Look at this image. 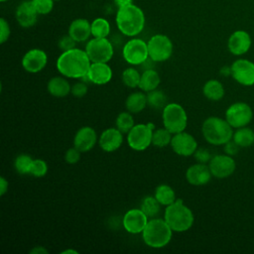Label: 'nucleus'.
I'll use <instances>...</instances> for the list:
<instances>
[{"label": "nucleus", "instance_id": "1", "mask_svg": "<svg viewBox=\"0 0 254 254\" xmlns=\"http://www.w3.org/2000/svg\"><path fill=\"white\" fill-rule=\"evenodd\" d=\"M90 64L91 62L85 50L76 48L63 52L57 61V68L60 73L69 78H82L87 74Z\"/></svg>", "mask_w": 254, "mask_h": 254}, {"label": "nucleus", "instance_id": "2", "mask_svg": "<svg viewBox=\"0 0 254 254\" xmlns=\"http://www.w3.org/2000/svg\"><path fill=\"white\" fill-rule=\"evenodd\" d=\"M115 22L118 30L127 37L139 35L145 27V14L135 4L127 3L118 7Z\"/></svg>", "mask_w": 254, "mask_h": 254}, {"label": "nucleus", "instance_id": "3", "mask_svg": "<svg viewBox=\"0 0 254 254\" xmlns=\"http://www.w3.org/2000/svg\"><path fill=\"white\" fill-rule=\"evenodd\" d=\"M164 219L175 232L189 230L194 221L193 213L181 198H177L165 209Z\"/></svg>", "mask_w": 254, "mask_h": 254}, {"label": "nucleus", "instance_id": "4", "mask_svg": "<svg viewBox=\"0 0 254 254\" xmlns=\"http://www.w3.org/2000/svg\"><path fill=\"white\" fill-rule=\"evenodd\" d=\"M204 139L211 145H224L233 137V131L226 119L211 116L206 118L201 127Z\"/></svg>", "mask_w": 254, "mask_h": 254}, {"label": "nucleus", "instance_id": "5", "mask_svg": "<svg viewBox=\"0 0 254 254\" xmlns=\"http://www.w3.org/2000/svg\"><path fill=\"white\" fill-rule=\"evenodd\" d=\"M173 230L163 218H151L142 232L146 245L152 248L165 247L172 238Z\"/></svg>", "mask_w": 254, "mask_h": 254}, {"label": "nucleus", "instance_id": "6", "mask_svg": "<svg viewBox=\"0 0 254 254\" xmlns=\"http://www.w3.org/2000/svg\"><path fill=\"white\" fill-rule=\"evenodd\" d=\"M163 124L172 134L185 131L188 125V115L186 110L179 103H169L163 108Z\"/></svg>", "mask_w": 254, "mask_h": 254}, {"label": "nucleus", "instance_id": "7", "mask_svg": "<svg viewBox=\"0 0 254 254\" xmlns=\"http://www.w3.org/2000/svg\"><path fill=\"white\" fill-rule=\"evenodd\" d=\"M154 124H135L127 133V143L135 151H144L152 144Z\"/></svg>", "mask_w": 254, "mask_h": 254}, {"label": "nucleus", "instance_id": "8", "mask_svg": "<svg viewBox=\"0 0 254 254\" xmlns=\"http://www.w3.org/2000/svg\"><path fill=\"white\" fill-rule=\"evenodd\" d=\"M85 52L91 63H108L114 54L113 46L107 38H93L85 46Z\"/></svg>", "mask_w": 254, "mask_h": 254}, {"label": "nucleus", "instance_id": "9", "mask_svg": "<svg viewBox=\"0 0 254 254\" xmlns=\"http://www.w3.org/2000/svg\"><path fill=\"white\" fill-rule=\"evenodd\" d=\"M147 46L149 58L157 63L169 60L173 54V43L168 36L163 34L154 35L147 42Z\"/></svg>", "mask_w": 254, "mask_h": 254}, {"label": "nucleus", "instance_id": "10", "mask_svg": "<svg viewBox=\"0 0 254 254\" xmlns=\"http://www.w3.org/2000/svg\"><path fill=\"white\" fill-rule=\"evenodd\" d=\"M122 55L128 64L140 65L149 58L147 43L142 39H131L124 45Z\"/></svg>", "mask_w": 254, "mask_h": 254}, {"label": "nucleus", "instance_id": "11", "mask_svg": "<svg viewBox=\"0 0 254 254\" xmlns=\"http://www.w3.org/2000/svg\"><path fill=\"white\" fill-rule=\"evenodd\" d=\"M252 109L244 102H236L230 105L225 112V119L232 128L246 126L252 120Z\"/></svg>", "mask_w": 254, "mask_h": 254}, {"label": "nucleus", "instance_id": "12", "mask_svg": "<svg viewBox=\"0 0 254 254\" xmlns=\"http://www.w3.org/2000/svg\"><path fill=\"white\" fill-rule=\"evenodd\" d=\"M170 145L176 154L183 157L193 155L197 149V143L193 136L185 131L174 134Z\"/></svg>", "mask_w": 254, "mask_h": 254}, {"label": "nucleus", "instance_id": "13", "mask_svg": "<svg viewBox=\"0 0 254 254\" xmlns=\"http://www.w3.org/2000/svg\"><path fill=\"white\" fill-rule=\"evenodd\" d=\"M211 175L217 179H224L235 171V162L228 155H215L208 163Z\"/></svg>", "mask_w": 254, "mask_h": 254}, {"label": "nucleus", "instance_id": "14", "mask_svg": "<svg viewBox=\"0 0 254 254\" xmlns=\"http://www.w3.org/2000/svg\"><path fill=\"white\" fill-rule=\"evenodd\" d=\"M232 77L243 85L254 84V64L248 60L240 59L231 64Z\"/></svg>", "mask_w": 254, "mask_h": 254}, {"label": "nucleus", "instance_id": "15", "mask_svg": "<svg viewBox=\"0 0 254 254\" xmlns=\"http://www.w3.org/2000/svg\"><path fill=\"white\" fill-rule=\"evenodd\" d=\"M148 216L141 208H133L128 210L123 216V226L125 230L131 234L142 233L148 223Z\"/></svg>", "mask_w": 254, "mask_h": 254}, {"label": "nucleus", "instance_id": "16", "mask_svg": "<svg viewBox=\"0 0 254 254\" xmlns=\"http://www.w3.org/2000/svg\"><path fill=\"white\" fill-rule=\"evenodd\" d=\"M48 63L47 54L40 49H32L28 51L22 59V66L30 73L41 71Z\"/></svg>", "mask_w": 254, "mask_h": 254}, {"label": "nucleus", "instance_id": "17", "mask_svg": "<svg viewBox=\"0 0 254 254\" xmlns=\"http://www.w3.org/2000/svg\"><path fill=\"white\" fill-rule=\"evenodd\" d=\"M251 43V37L246 31L237 30L230 35L227 47L232 55L241 56L249 51Z\"/></svg>", "mask_w": 254, "mask_h": 254}, {"label": "nucleus", "instance_id": "18", "mask_svg": "<svg viewBox=\"0 0 254 254\" xmlns=\"http://www.w3.org/2000/svg\"><path fill=\"white\" fill-rule=\"evenodd\" d=\"M97 141V134L92 127L83 126L77 130L73 138V146L81 153L90 151Z\"/></svg>", "mask_w": 254, "mask_h": 254}, {"label": "nucleus", "instance_id": "19", "mask_svg": "<svg viewBox=\"0 0 254 254\" xmlns=\"http://www.w3.org/2000/svg\"><path fill=\"white\" fill-rule=\"evenodd\" d=\"M123 133L117 128H108L104 130L98 139L100 148L107 153L119 149L123 143Z\"/></svg>", "mask_w": 254, "mask_h": 254}, {"label": "nucleus", "instance_id": "20", "mask_svg": "<svg viewBox=\"0 0 254 254\" xmlns=\"http://www.w3.org/2000/svg\"><path fill=\"white\" fill-rule=\"evenodd\" d=\"M38 13L35 10L32 1L30 0H25L22 1L17 9H16V20L18 22V24L22 27V28H31L33 27L38 19Z\"/></svg>", "mask_w": 254, "mask_h": 254}, {"label": "nucleus", "instance_id": "21", "mask_svg": "<svg viewBox=\"0 0 254 254\" xmlns=\"http://www.w3.org/2000/svg\"><path fill=\"white\" fill-rule=\"evenodd\" d=\"M211 172L209 167L205 164L197 163L188 168L186 172V179L190 185L192 186H204L211 178Z\"/></svg>", "mask_w": 254, "mask_h": 254}, {"label": "nucleus", "instance_id": "22", "mask_svg": "<svg viewBox=\"0 0 254 254\" xmlns=\"http://www.w3.org/2000/svg\"><path fill=\"white\" fill-rule=\"evenodd\" d=\"M87 76L89 82L97 85L106 84L112 78V69L107 63H91Z\"/></svg>", "mask_w": 254, "mask_h": 254}, {"label": "nucleus", "instance_id": "23", "mask_svg": "<svg viewBox=\"0 0 254 254\" xmlns=\"http://www.w3.org/2000/svg\"><path fill=\"white\" fill-rule=\"evenodd\" d=\"M67 34L76 43L85 42L91 35V23L83 18L75 19L70 23Z\"/></svg>", "mask_w": 254, "mask_h": 254}, {"label": "nucleus", "instance_id": "24", "mask_svg": "<svg viewBox=\"0 0 254 254\" xmlns=\"http://www.w3.org/2000/svg\"><path fill=\"white\" fill-rule=\"evenodd\" d=\"M48 91L51 95L55 97H65L69 92H71V86L69 82L62 76L52 77L47 85Z\"/></svg>", "mask_w": 254, "mask_h": 254}, {"label": "nucleus", "instance_id": "25", "mask_svg": "<svg viewBox=\"0 0 254 254\" xmlns=\"http://www.w3.org/2000/svg\"><path fill=\"white\" fill-rule=\"evenodd\" d=\"M160 82H161L160 75L154 68L146 69L141 73L139 88H141L143 91L149 92L157 89Z\"/></svg>", "mask_w": 254, "mask_h": 254}, {"label": "nucleus", "instance_id": "26", "mask_svg": "<svg viewBox=\"0 0 254 254\" xmlns=\"http://www.w3.org/2000/svg\"><path fill=\"white\" fill-rule=\"evenodd\" d=\"M146 105H148L147 103V94H144L143 92H133L131 93L125 101V106L127 111L131 112V113H139L141 112Z\"/></svg>", "mask_w": 254, "mask_h": 254}, {"label": "nucleus", "instance_id": "27", "mask_svg": "<svg viewBox=\"0 0 254 254\" xmlns=\"http://www.w3.org/2000/svg\"><path fill=\"white\" fill-rule=\"evenodd\" d=\"M203 95L212 101L220 100L224 95V88L220 81L216 79L207 80L202 87Z\"/></svg>", "mask_w": 254, "mask_h": 254}, {"label": "nucleus", "instance_id": "28", "mask_svg": "<svg viewBox=\"0 0 254 254\" xmlns=\"http://www.w3.org/2000/svg\"><path fill=\"white\" fill-rule=\"evenodd\" d=\"M154 196L161 203V205H166V206L172 204L177 199L175 190H173V188H171L168 185L158 186L155 190Z\"/></svg>", "mask_w": 254, "mask_h": 254}, {"label": "nucleus", "instance_id": "29", "mask_svg": "<svg viewBox=\"0 0 254 254\" xmlns=\"http://www.w3.org/2000/svg\"><path fill=\"white\" fill-rule=\"evenodd\" d=\"M232 139L239 147H249L254 143V131L245 126L238 128Z\"/></svg>", "mask_w": 254, "mask_h": 254}, {"label": "nucleus", "instance_id": "30", "mask_svg": "<svg viewBox=\"0 0 254 254\" xmlns=\"http://www.w3.org/2000/svg\"><path fill=\"white\" fill-rule=\"evenodd\" d=\"M110 33V24L104 18H96L91 22V35L93 38H107Z\"/></svg>", "mask_w": 254, "mask_h": 254}, {"label": "nucleus", "instance_id": "31", "mask_svg": "<svg viewBox=\"0 0 254 254\" xmlns=\"http://www.w3.org/2000/svg\"><path fill=\"white\" fill-rule=\"evenodd\" d=\"M160 205L161 203L157 200L155 196L148 195L143 198L140 208L149 218H154L160 212Z\"/></svg>", "mask_w": 254, "mask_h": 254}, {"label": "nucleus", "instance_id": "32", "mask_svg": "<svg viewBox=\"0 0 254 254\" xmlns=\"http://www.w3.org/2000/svg\"><path fill=\"white\" fill-rule=\"evenodd\" d=\"M174 134H172L168 129L164 128H159L154 130L153 132V137H152V144L155 147L158 148H164L168 145L171 144L172 137Z\"/></svg>", "mask_w": 254, "mask_h": 254}, {"label": "nucleus", "instance_id": "33", "mask_svg": "<svg viewBox=\"0 0 254 254\" xmlns=\"http://www.w3.org/2000/svg\"><path fill=\"white\" fill-rule=\"evenodd\" d=\"M147 103L154 109H161L167 105V96L162 90H152L147 93Z\"/></svg>", "mask_w": 254, "mask_h": 254}, {"label": "nucleus", "instance_id": "34", "mask_svg": "<svg viewBox=\"0 0 254 254\" xmlns=\"http://www.w3.org/2000/svg\"><path fill=\"white\" fill-rule=\"evenodd\" d=\"M140 78H141V74L134 67L125 68L122 72V81L126 86L130 88L139 87Z\"/></svg>", "mask_w": 254, "mask_h": 254}, {"label": "nucleus", "instance_id": "35", "mask_svg": "<svg viewBox=\"0 0 254 254\" xmlns=\"http://www.w3.org/2000/svg\"><path fill=\"white\" fill-rule=\"evenodd\" d=\"M115 125L116 128L119 129L122 133H128L135 125L131 112H121L115 120Z\"/></svg>", "mask_w": 254, "mask_h": 254}, {"label": "nucleus", "instance_id": "36", "mask_svg": "<svg viewBox=\"0 0 254 254\" xmlns=\"http://www.w3.org/2000/svg\"><path fill=\"white\" fill-rule=\"evenodd\" d=\"M32 163H33V159L29 155L21 154L16 157L14 162V167H15V170L20 175H27V174H30Z\"/></svg>", "mask_w": 254, "mask_h": 254}, {"label": "nucleus", "instance_id": "37", "mask_svg": "<svg viewBox=\"0 0 254 254\" xmlns=\"http://www.w3.org/2000/svg\"><path fill=\"white\" fill-rule=\"evenodd\" d=\"M47 173H48V164L46 163V161L42 159L33 160L29 175H32L33 177H36V178H43L47 175Z\"/></svg>", "mask_w": 254, "mask_h": 254}, {"label": "nucleus", "instance_id": "38", "mask_svg": "<svg viewBox=\"0 0 254 254\" xmlns=\"http://www.w3.org/2000/svg\"><path fill=\"white\" fill-rule=\"evenodd\" d=\"M32 4L39 15H47L54 8V0H31Z\"/></svg>", "mask_w": 254, "mask_h": 254}, {"label": "nucleus", "instance_id": "39", "mask_svg": "<svg viewBox=\"0 0 254 254\" xmlns=\"http://www.w3.org/2000/svg\"><path fill=\"white\" fill-rule=\"evenodd\" d=\"M75 44H76V42L68 34L66 36L62 37L59 40V43H58L59 48L62 52H66V51H69L71 49H74Z\"/></svg>", "mask_w": 254, "mask_h": 254}, {"label": "nucleus", "instance_id": "40", "mask_svg": "<svg viewBox=\"0 0 254 254\" xmlns=\"http://www.w3.org/2000/svg\"><path fill=\"white\" fill-rule=\"evenodd\" d=\"M193 156H194L195 160L197 161V163H201V164L209 163V161L212 158L210 152L206 148H197L195 150Z\"/></svg>", "mask_w": 254, "mask_h": 254}, {"label": "nucleus", "instance_id": "41", "mask_svg": "<svg viewBox=\"0 0 254 254\" xmlns=\"http://www.w3.org/2000/svg\"><path fill=\"white\" fill-rule=\"evenodd\" d=\"M80 153L81 152L73 146L72 148H69L66 150V152L64 154V161L70 165L76 164L80 159Z\"/></svg>", "mask_w": 254, "mask_h": 254}, {"label": "nucleus", "instance_id": "42", "mask_svg": "<svg viewBox=\"0 0 254 254\" xmlns=\"http://www.w3.org/2000/svg\"><path fill=\"white\" fill-rule=\"evenodd\" d=\"M10 34H11V30L8 22L4 18H1L0 19V43L4 44L9 39Z\"/></svg>", "mask_w": 254, "mask_h": 254}, {"label": "nucleus", "instance_id": "43", "mask_svg": "<svg viewBox=\"0 0 254 254\" xmlns=\"http://www.w3.org/2000/svg\"><path fill=\"white\" fill-rule=\"evenodd\" d=\"M71 93L74 97H83L87 93V85L84 83V81L76 82L71 86Z\"/></svg>", "mask_w": 254, "mask_h": 254}, {"label": "nucleus", "instance_id": "44", "mask_svg": "<svg viewBox=\"0 0 254 254\" xmlns=\"http://www.w3.org/2000/svg\"><path fill=\"white\" fill-rule=\"evenodd\" d=\"M238 151H239V146L234 141L229 140L224 144V152L226 153V155L233 156V155H236Z\"/></svg>", "mask_w": 254, "mask_h": 254}, {"label": "nucleus", "instance_id": "45", "mask_svg": "<svg viewBox=\"0 0 254 254\" xmlns=\"http://www.w3.org/2000/svg\"><path fill=\"white\" fill-rule=\"evenodd\" d=\"M8 187H9L8 181L4 177H1L0 178V195H4L7 192Z\"/></svg>", "mask_w": 254, "mask_h": 254}, {"label": "nucleus", "instance_id": "46", "mask_svg": "<svg viewBox=\"0 0 254 254\" xmlns=\"http://www.w3.org/2000/svg\"><path fill=\"white\" fill-rule=\"evenodd\" d=\"M31 253H35V254H39V253H48V250L45 249L43 246H36L34 249L31 250Z\"/></svg>", "mask_w": 254, "mask_h": 254}, {"label": "nucleus", "instance_id": "47", "mask_svg": "<svg viewBox=\"0 0 254 254\" xmlns=\"http://www.w3.org/2000/svg\"><path fill=\"white\" fill-rule=\"evenodd\" d=\"M220 74H222V75H224V76L231 74V66H223V67L220 69Z\"/></svg>", "mask_w": 254, "mask_h": 254}, {"label": "nucleus", "instance_id": "48", "mask_svg": "<svg viewBox=\"0 0 254 254\" xmlns=\"http://www.w3.org/2000/svg\"><path fill=\"white\" fill-rule=\"evenodd\" d=\"M117 4H118V7L121 6V5H124V4H127V3H131V0H116Z\"/></svg>", "mask_w": 254, "mask_h": 254}, {"label": "nucleus", "instance_id": "49", "mask_svg": "<svg viewBox=\"0 0 254 254\" xmlns=\"http://www.w3.org/2000/svg\"><path fill=\"white\" fill-rule=\"evenodd\" d=\"M62 253H75V254H77V251H75V250H72V249H67V250H64Z\"/></svg>", "mask_w": 254, "mask_h": 254}, {"label": "nucleus", "instance_id": "50", "mask_svg": "<svg viewBox=\"0 0 254 254\" xmlns=\"http://www.w3.org/2000/svg\"><path fill=\"white\" fill-rule=\"evenodd\" d=\"M1 2H5V1H8V0H0Z\"/></svg>", "mask_w": 254, "mask_h": 254}, {"label": "nucleus", "instance_id": "51", "mask_svg": "<svg viewBox=\"0 0 254 254\" xmlns=\"http://www.w3.org/2000/svg\"><path fill=\"white\" fill-rule=\"evenodd\" d=\"M54 1H59V0H54Z\"/></svg>", "mask_w": 254, "mask_h": 254}]
</instances>
